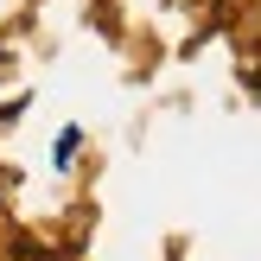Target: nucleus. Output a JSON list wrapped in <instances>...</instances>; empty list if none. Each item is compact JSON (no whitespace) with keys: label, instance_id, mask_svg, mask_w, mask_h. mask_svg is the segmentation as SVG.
I'll use <instances>...</instances> for the list:
<instances>
[]
</instances>
